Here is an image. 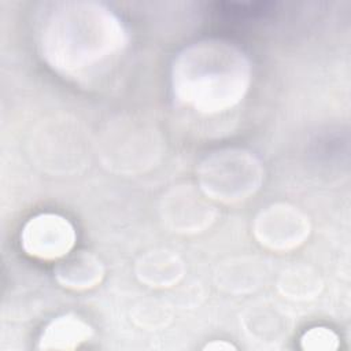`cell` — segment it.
<instances>
[{
	"label": "cell",
	"instance_id": "obj_2",
	"mask_svg": "<svg viewBox=\"0 0 351 351\" xmlns=\"http://www.w3.org/2000/svg\"><path fill=\"white\" fill-rule=\"evenodd\" d=\"M251 66L247 56L222 40H202L184 48L171 66L174 99L199 114L232 110L247 95Z\"/></svg>",
	"mask_w": 351,
	"mask_h": 351
},
{
	"label": "cell",
	"instance_id": "obj_7",
	"mask_svg": "<svg viewBox=\"0 0 351 351\" xmlns=\"http://www.w3.org/2000/svg\"><path fill=\"white\" fill-rule=\"evenodd\" d=\"M64 261L56 269V277L63 287L71 289H86L100 282L104 270L97 258L88 252H78Z\"/></svg>",
	"mask_w": 351,
	"mask_h": 351
},
{
	"label": "cell",
	"instance_id": "obj_9",
	"mask_svg": "<svg viewBox=\"0 0 351 351\" xmlns=\"http://www.w3.org/2000/svg\"><path fill=\"white\" fill-rule=\"evenodd\" d=\"M300 347L311 351H332L339 347V337L329 328L314 326L302 335Z\"/></svg>",
	"mask_w": 351,
	"mask_h": 351
},
{
	"label": "cell",
	"instance_id": "obj_3",
	"mask_svg": "<svg viewBox=\"0 0 351 351\" xmlns=\"http://www.w3.org/2000/svg\"><path fill=\"white\" fill-rule=\"evenodd\" d=\"M262 180L256 159L243 151L228 149L211 155L200 167L202 191L222 202L245 199L259 188Z\"/></svg>",
	"mask_w": 351,
	"mask_h": 351
},
{
	"label": "cell",
	"instance_id": "obj_1",
	"mask_svg": "<svg viewBox=\"0 0 351 351\" xmlns=\"http://www.w3.org/2000/svg\"><path fill=\"white\" fill-rule=\"evenodd\" d=\"M128 37L119 18L97 3H60L40 33L41 53L55 70L78 75L119 53Z\"/></svg>",
	"mask_w": 351,
	"mask_h": 351
},
{
	"label": "cell",
	"instance_id": "obj_5",
	"mask_svg": "<svg viewBox=\"0 0 351 351\" xmlns=\"http://www.w3.org/2000/svg\"><path fill=\"white\" fill-rule=\"evenodd\" d=\"M254 229L263 245L284 251L304 241L308 234V221L291 206L274 204L261 211Z\"/></svg>",
	"mask_w": 351,
	"mask_h": 351
},
{
	"label": "cell",
	"instance_id": "obj_6",
	"mask_svg": "<svg viewBox=\"0 0 351 351\" xmlns=\"http://www.w3.org/2000/svg\"><path fill=\"white\" fill-rule=\"evenodd\" d=\"M92 328L84 319L74 314H64L52 319L43 330L40 350L70 351L80 347L92 337Z\"/></svg>",
	"mask_w": 351,
	"mask_h": 351
},
{
	"label": "cell",
	"instance_id": "obj_8",
	"mask_svg": "<svg viewBox=\"0 0 351 351\" xmlns=\"http://www.w3.org/2000/svg\"><path fill=\"white\" fill-rule=\"evenodd\" d=\"M137 276L152 287H169L181 277L182 266L177 256L169 252H152L141 258Z\"/></svg>",
	"mask_w": 351,
	"mask_h": 351
},
{
	"label": "cell",
	"instance_id": "obj_10",
	"mask_svg": "<svg viewBox=\"0 0 351 351\" xmlns=\"http://www.w3.org/2000/svg\"><path fill=\"white\" fill-rule=\"evenodd\" d=\"M204 350H215V351L223 350V351H230V350H236V347H234L233 344L228 343V341L221 340V341H211V343L206 344V346H204Z\"/></svg>",
	"mask_w": 351,
	"mask_h": 351
},
{
	"label": "cell",
	"instance_id": "obj_4",
	"mask_svg": "<svg viewBox=\"0 0 351 351\" xmlns=\"http://www.w3.org/2000/svg\"><path fill=\"white\" fill-rule=\"evenodd\" d=\"M77 240L71 222L53 213H41L23 225L21 247L26 255L40 261H59L70 255Z\"/></svg>",
	"mask_w": 351,
	"mask_h": 351
}]
</instances>
